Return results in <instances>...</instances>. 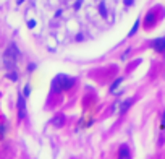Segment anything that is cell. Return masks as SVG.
Here are the masks:
<instances>
[{"label":"cell","mask_w":165,"mask_h":159,"mask_svg":"<svg viewBox=\"0 0 165 159\" xmlns=\"http://www.w3.org/2000/svg\"><path fill=\"white\" fill-rule=\"evenodd\" d=\"M18 49L15 44H11L8 49L5 50V54H3V63H5V67L8 68V70H15L16 67V60H18Z\"/></svg>","instance_id":"1"},{"label":"cell","mask_w":165,"mask_h":159,"mask_svg":"<svg viewBox=\"0 0 165 159\" xmlns=\"http://www.w3.org/2000/svg\"><path fill=\"white\" fill-rule=\"evenodd\" d=\"M73 78H68V76H65V75H59L54 81H52V89L54 91H67V89H70L71 86H73Z\"/></svg>","instance_id":"2"},{"label":"cell","mask_w":165,"mask_h":159,"mask_svg":"<svg viewBox=\"0 0 165 159\" xmlns=\"http://www.w3.org/2000/svg\"><path fill=\"white\" fill-rule=\"evenodd\" d=\"M18 115H20V119H24V115H26V104H24L23 94H20V98H18Z\"/></svg>","instance_id":"3"},{"label":"cell","mask_w":165,"mask_h":159,"mask_svg":"<svg viewBox=\"0 0 165 159\" xmlns=\"http://www.w3.org/2000/svg\"><path fill=\"white\" fill-rule=\"evenodd\" d=\"M118 159H131L130 149H128L126 144H121V146H120V149H118Z\"/></svg>","instance_id":"4"},{"label":"cell","mask_w":165,"mask_h":159,"mask_svg":"<svg viewBox=\"0 0 165 159\" xmlns=\"http://www.w3.org/2000/svg\"><path fill=\"white\" fill-rule=\"evenodd\" d=\"M152 46H154V49L157 50V52H163V50H165V38L155 39Z\"/></svg>","instance_id":"5"},{"label":"cell","mask_w":165,"mask_h":159,"mask_svg":"<svg viewBox=\"0 0 165 159\" xmlns=\"http://www.w3.org/2000/svg\"><path fill=\"white\" fill-rule=\"evenodd\" d=\"M63 124H65L63 115H57V117L52 120V125H55V127H63Z\"/></svg>","instance_id":"6"},{"label":"cell","mask_w":165,"mask_h":159,"mask_svg":"<svg viewBox=\"0 0 165 159\" xmlns=\"http://www.w3.org/2000/svg\"><path fill=\"white\" fill-rule=\"evenodd\" d=\"M131 102H133V101L131 99H128V101H125V102L123 104H121V107H120V114H123L126 109H128V107H130L131 106Z\"/></svg>","instance_id":"7"},{"label":"cell","mask_w":165,"mask_h":159,"mask_svg":"<svg viewBox=\"0 0 165 159\" xmlns=\"http://www.w3.org/2000/svg\"><path fill=\"white\" fill-rule=\"evenodd\" d=\"M121 81H123V80H121V78L115 80V83H113V84L110 86V93H115V89H117V88H118V86L121 84Z\"/></svg>","instance_id":"8"},{"label":"cell","mask_w":165,"mask_h":159,"mask_svg":"<svg viewBox=\"0 0 165 159\" xmlns=\"http://www.w3.org/2000/svg\"><path fill=\"white\" fill-rule=\"evenodd\" d=\"M138 26H139V21H136V23H134V26H133V30H131V33H130V36H133L136 31H138Z\"/></svg>","instance_id":"9"},{"label":"cell","mask_w":165,"mask_h":159,"mask_svg":"<svg viewBox=\"0 0 165 159\" xmlns=\"http://www.w3.org/2000/svg\"><path fill=\"white\" fill-rule=\"evenodd\" d=\"M28 26H29V28H34V26H36V21H34V20H29V21H28Z\"/></svg>","instance_id":"10"},{"label":"cell","mask_w":165,"mask_h":159,"mask_svg":"<svg viewBox=\"0 0 165 159\" xmlns=\"http://www.w3.org/2000/svg\"><path fill=\"white\" fill-rule=\"evenodd\" d=\"M162 128L165 130V112H163V115H162Z\"/></svg>","instance_id":"11"},{"label":"cell","mask_w":165,"mask_h":159,"mask_svg":"<svg viewBox=\"0 0 165 159\" xmlns=\"http://www.w3.org/2000/svg\"><path fill=\"white\" fill-rule=\"evenodd\" d=\"M24 2V0H16V3H23Z\"/></svg>","instance_id":"12"}]
</instances>
